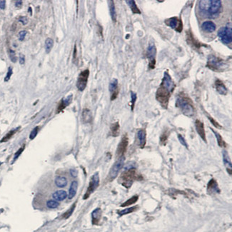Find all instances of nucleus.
<instances>
[{"mask_svg":"<svg viewBox=\"0 0 232 232\" xmlns=\"http://www.w3.org/2000/svg\"><path fill=\"white\" fill-rule=\"evenodd\" d=\"M199 9L204 17L216 18L222 12V2L220 0H202L199 1Z\"/></svg>","mask_w":232,"mask_h":232,"instance_id":"2","label":"nucleus"},{"mask_svg":"<svg viewBox=\"0 0 232 232\" xmlns=\"http://www.w3.org/2000/svg\"><path fill=\"white\" fill-rule=\"evenodd\" d=\"M19 128L20 127H17V128L14 129H12V130L9 131L8 133H7V134L4 136V137L0 140V142L2 143V142H6V141H9V140L10 139L12 138V136H13L14 135L17 133V131L19 129Z\"/></svg>","mask_w":232,"mask_h":232,"instance_id":"29","label":"nucleus"},{"mask_svg":"<svg viewBox=\"0 0 232 232\" xmlns=\"http://www.w3.org/2000/svg\"><path fill=\"white\" fill-rule=\"evenodd\" d=\"M92 119V114L91 112L88 109H84L82 111V121L84 123H90Z\"/></svg>","mask_w":232,"mask_h":232,"instance_id":"27","label":"nucleus"},{"mask_svg":"<svg viewBox=\"0 0 232 232\" xmlns=\"http://www.w3.org/2000/svg\"><path fill=\"white\" fill-rule=\"evenodd\" d=\"M141 179H142V177L141 175H139L136 172V169L133 168V169L124 171L121 174L120 178H119V182L124 187L127 188V189H129L133 184L134 181H140Z\"/></svg>","mask_w":232,"mask_h":232,"instance_id":"4","label":"nucleus"},{"mask_svg":"<svg viewBox=\"0 0 232 232\" xmlns=\"http://www.w3.org/2000/svg\"><path fill=\"white\" fill-rule=\"evenodd\" d=\"M78 189V182L77 181H73L70 185V188L69 190V194H68V199H72L75 197L76 194Z\"/></svg>","mask_w":232,"mask_h":232,"instance_id":"22","label":"nucleus"},{"mask_svg":"<svg viewBox=\"0 0 232 232\" xmlns=\"http://www.w3.org/2000/svg\"><path fill=\"white\" fill-rule=\"evenodd\" d=\"M53 46H54V40L51 38L46 39V41H45V44H44L46 53L49 54V53L51 52V50H52Z\"/></svg>","mask_w":232,"mask_h":232,"instance_id":"31","label":"nucleus"},{"mask_svg":"<svg viewBox=\"0 0 232 232\" xmlns=\"http://www.w3.org/2000/svg\"><path fill=\"white\" fill-rule=\"evenodd\" d=\"M128 144H129V139L128 136H127V134L124 135L122 138H121V140L119 142V145L117 146V149H116V156L117 158H119V157H123L124 156V154L126 153L127 150V147H128Z\"/></svg>","mask_w":232,"mask_h":232,"instance_id":"13","label":"nucleus"},{"mask_svg":"<svg viewBox=\"0 0 232 232\" xmlns=\"http://www.w3.org/2000/svg\"><path fill=\"white\" fill-rule=\"evenodd\" d=\"M178 139H179V142L182 144V145H183L184 146H185L186 149H189V146H188L187 142H186V141L185 140V139L181 135L178 134Z\"/></svg>","mask_w":232,"mask_h":232,"instance_id":"41","label":"nucleus"},{"mask_svg":"<svg viewBox=\"0 0 232 232\" xmlns=\"http://www.w3.org/2000/svg\"><path fill=\"white\" fill-rule=\"evenodd\" d=\"M9 57H10V60L12 62H16L17 60L15 52V51L12 50V49H9Z\"/></svg>","mask_w":232,"mask_h":232,"instance_id":"43","label":"nucleus"},{"mask_svg":"<svg viewBox=\"0 0 232 232\" xmlns=\"http://www.w3.org/2000/svg\"><path fill=\"white\" fill-rule=\"evenodd\" d=\"M92 216V223L93 224H97L100 221L102 217V210L101 208H96L91 214Z\"/></svg>","mask_w":232,"mask_h":232,"instance_id":"26","label":"nucleus"},{"mask_svg":"<svg viewBox=\"0 0 232 232\" xmlns=\"http://www.w3.org/2000/svg\"><path fill=\"white\" fill-rule=\"evenodd\" d=\"M26 35V31H21V32L19 33V39L20 40V41H23V40L24 39V38H25V36Z\"/></svg>","mask_w":232,"mask_h":232,"instance_id":"45","label":"nucleus"},{"mask_svg":"<svg viewBox=\"0 0 232 232\" xmlns=\"http://www.w3.org/2000/svg\"><path fill=\"white\" fill-rule=\"evenodd\" d=\"M131 98H132V105H131V107H132V110H133L134 107L135 102H136V99H137V96H136V93L131 91Z\"/></svg>","mask_w":232,"mask_h":232,"instance_id":"39","label":"nucleus"},{"mask_svg":"<svg viewBox=\"0 0 232 232\" xmlns=\"http://www.w3.org/2000/svg\"><path fill=\"white\" fill-rule=\"evenodd\" d=\"M202 28L204 32H207V33H211L216 30V26L213 21H206L202 24Z\"/></svg>","mask_w":232,"mask_h":232,"instance_id":"18","label":"nucleus"},{"mask_svg":"<svg viewBox=\"0 0 232 232\" xmlns=\"http://www.w3.org/2000/svg\"><path fill=\"white\" fill-rule=\"evenodd\" d=\"M137 137L139 141V146L141 149L145 147L146 143V134L145 129H140L137 132Z\"/></svg>","mask_w":232,"mask_h":232,"instance_id":"17","label":"nucleus"},{"mask_svg":"<svg viewBox=\"0 0 232 232\" xmlns=\"http://www.w3.org/2000/svg\"><path fill=\"white\" fill-rule=\"evenodd\" d=\"M99 185V173L96 172L94 175L91 177L90 179L89 184L88 188L86 191V194L84 196V199H87V198L89 197V196L92 194L93 192L98 188Z\"/></svg>","mask_w":232,"mask_h":232,"instance_id":"9","label":"nucleus"},{"mask_svg":"<svg viewBox=\"0 0 232 232\" xmlns=\"http://www.w3.org/2000/svg\"><path fill=\"white\" fill-rule=\"evenodd\" d=\"M39 127H36L33 129H32V131L31 132V133H30V135H29V139H30L31 140H33L37 136V134H38V132H39Z\"/></svg>","mask_w":232,"mask_h":232,"instance_id":"38","label":"nucleus"},{"mask_svg":"<svg viewBox=\"0 0 232 232\" xmlns=\"http://www.w3.org/2000/svg\"><path fill=\"white\" fill-rule=\"evenodd\" d=\"M25 63V57H24V55L23 54H20L19 56V64H24Z\"/></svg>","mask_w":232,"mask_h":232,"instance_id":"47","label":"nucleus"},{"mask_svg":"<svg viewBox=\"0 0 232 232\" xmlns=\"http://www.w3.org/2000/svg\"><path fill=\"white\" fill-rule=\"evenodd\" d=\"M136 209H137V206L130 207V208H126V209L119 211V214L120 215V216H123V215H125V214H130V213L134 212V211H136Z\"/></svg>","mask_w":232,"mask_h":232,"instance_id":"35","label":"nucleus"},{"mask_svg":"<svg viewBox=\"0 0 232 232\" xmlns=\"http://www.w3.org/2000/svg\"><path fill=\"white\" fill-rule=\"evenodd\" d=\"M175 83L173 81L168 71H164L162 80L156 92V99L163 108L167 109L169 99L173 91L175 89Z\"/></svg>","mask_w":232,"mask_h":232,"instance_id":"1","label":"nucleus"},{"mask_svg":"<svg viewBox=\"0 0 232 232\" xmlns=\"http://www.w3.org/2000/svg\"><path fill=\"white\" fill-rule=\"evenodd\" d=\"M75 206H76L75 204H73V206H71V208H70L69 209L66 211V212H65L64 214L62 215V218H63V219H68V218H69V216L72 214L73 211H74V208H75Z\"/></svg>","mask_w":232,"mask_h":232,"instance_id":"37","label":"nucleus"},{"mask_svg":"<svg viewBox=\"0 0 232 232\" xmlns=\"http://www.w3.org/2000/svg\"><path fill=\"white\" fill-rule=\"evenodd\" d=\"M208 120L211 121V124H212L213 125H214V127H216V128H217V129H222V126H221L220 124H219V123L217 122V121L215 120V119H213L212 117H211V116H208Z\"/></svg>","mask_w":232,"mask_h":232,"instance_id":"42","label":"nucleus"},{"mask_svg":"<svg viewBox=\"0 0 232 232\" xmlns=\"http://www.w3.org/2000/svg\"><path fill=\"white\" fill-rule=\"evenodd\" d=\"M110 132H111V135L114 137H116L119 135L120 134V125L118 121L116 122L113 123L110 127Z\"/></svg>","mask_w":232,"mask_h":232,"instance_id":"24","label":"nucleus"},{"mask_svg":"<svg viewBox=\"0 0 232 232\" xmlns=\"http://www.w3.org/2000/svg\"><path fill=\"white\" fill-rule=\"evenodd\" d=\"M138 199H139L138 196H134V197H132V198H130V199H128L127 202H125L124 203H123L121 205V206L125 207V206H130V205L134 204H135L136 202H137Z\"/></svg>","mask_w":232,"mask_h":232,"instance_id":"33","label":"nucleus"},{"mask_svg":"<svg viewBox=\"0 0 232 232\" xmlns=\"http://www.w3.org/2000/svg\"><path fill=\"white\" fill-rule=\"evenodd\" d=\"M211 130L212 131V132L214 134L215 136H216V140H217L218 145L220 146V147H225V146H226V143H225V141H224V139H223V138H222V136L220 135V134H219V132H216V131L214 130V129H211Z\"/></svg>","mask_w":232,"mask_h":232,"instance_id":"30","label":"nucleus"},{"mask_svg":"<svg viewBox=\"0 0 232 232\" xmlns=\"http://www.w3.org/2000/svg\"><path fill=\"white\" fill-rule=\"evenodd\" d=\"M124 161H125V157H124V156H123V157H119L117 161L114 163L108 174L109 181H112L117 177L119 172L124 166Z\"/></svg>","mask_w":232,"mask_h":232,"instance_id":"6","label":"nucleus"},{"mask_svg":"<svg viewBox=\"0 0 232 232\" xmlns=\"http://www.w3.org/2000/svg\"><path fill=\"white\" fill-rule=\"evenodd\" d=\"M218 37L222 43L225 44H231L232 42V30L231 27L223 26L218 31Z\"/></svg>","mask_w":232,"mask_h":232,"instance_id":"7","label":"nucleus"},{"mask_svg":"<svg viewBox=\"0 0 232 232\" xmlns=\"http://www.w3.org/2000/svg\"><path fill=\"white\" fill-rule=\"evenodd\" d=\"M168 136H169V133L168 132H164L160 136V144L162 146H164L166 144V142H167V139H168Z\"/></svg>","mask_w":232,"mask_h":232,"instance_id":"34","label":"nucleus"},{"mask_svg":"<svg viewBox=\"0 0 232 232\" xmlns=\"http://www.w3.org/2000/svg\"><path fill=\"white\" fill-rule=\"evenodd\" d=\"M24 148H25V146H24V145L23 146H21V147L20 148V149H19V150L17 151V152L16 153H15V157H14L13 162H14V161H16V160L17 159L19 158V156L21 154V153H22V152H23V151L24 150Z\"/></svg>","mask_w":232,"mask_h":232,"instance_id":"40","label":"nucleus"},{"mask_svg":"<svg viewBox=\"0 0 232 232\" xmlns=\"http://www.w3.org/2000/svg\"><path fill=\"white\" fill-rule=\"evenodd\" d=\"M6 7V1L4 0H2V1H0V9H4Z\"/></svg>","mask_w":232,"mask_h":232,"instance_id":"49","label":"nucleus"},{"mask_svg":"<svg viewBox=\"0 0 232 232\" xmlns=\"http://www.w3.org/2000/svg\"><path fill=\"white\" fill-rule=\"evenodd\" d=\"M21 6H22V1L19 0V1H15V7H17V8H20Z\"/></svg>","mask_w":232,"mask_h":232,"instance_id":"50","label":"nucleus"},{"mask_svg":"<svg viewBox=\"0 0 232 232\" xmlns=\"http://www.w3.org/2000/svg\"><path fill=\"white\" fill-rule=\"evenodd\" d=\"M206 66L216 72H222L228 66L225 61L213 54H210L207 59Z\"/></svg>","mask_w":232,"mask_h":232,"instance_id":"5","label":"nucleus"},{"mask_svg":"<svg viewBox=\"0 0 232 232\" xmlns=\"http://www.w3.org/2000/svg\"><path fill=\"white\" fill-rule=\"evenodd\" d=\"M54 183H55L56 186L59 188H63L67 185L68 181L67 179L65 177H62V176H57L56 177L55 179H54Z\"/></svg>","mask_w":232,"mask_h":232,"instance_id":"23","label":"nucleus"},{"mask_svg":"<svg viewBox=\"0 0 232 232\" xmlns=\"http://www.w3.org/2000/svg\"><path fill=\"white\" fill-rule=\"evenodd\" d=\"M19 21H20L23 25H26L28 23V19L26 17H21L19 19Z\"/></svg>","mask_w":232,"mask_h":232,"instance_id":"46","label":"nucleus"},{"mask_svg":"<svg viewBox=\"0 0 232 232\" xmlns=\"http://www.w3.org/2000/svg\"><path fill=\"white\" fill-rule=\"evenodd\" d=\"M195 128L196 130H197L198 134L200 136V137L202 138V139L203 140L204 142L206 143V132H205L204 123L202 122V121H201L200 120H199V119H197L195 121Z\"/></svg>","mask_w":232,"mask_h":232,"instance_id":"14","label":"nucleus"},{"mask_svg":"<svg viewBox=\"0 0 232 232\" xmlns=\"http://www.w3.org/2000/svg\"><path fill=\"white\" fill-rule=\"evenodd\" d=\"M109 89L110 93L114 92L116 90H119V87H118V80L116 79H113L110 82L109 86Z\"/></svg>","mask_w":232,"mask_h":232,"instance_id":"32","label":"nucleus"},{"mask_svg":"<svg viewBox=\"0 0 232 232\" xmlns=\"http://www.w3.org/2000/svg\"><path fill=\"white\" fill-rule=\"evenodd\" d=\"M176 106L180 109L182 113L187 116H194L195 109L193 105L192 101L184 93H181L176 101Z\"/></svg>","mask_w":232,"mask_h":232,"instance_id":"3","label":"nucleus"},{"mask_svg":"<svg viewBox=\"0 0 232 232\" xmlns=\"http://www.w3.org/2000/svg\"><path fill=\"white\" fill-rule=\"evenodd\" d=\"M0 165H1V163H0Z\"/></svg>","mask_w":232,"mask_h":232,"instance_id":"51","label":"nucleus"},{"mask_svg":"<svg viewBox=\"0 0 232 232\" xmlns=\"http://www.w3.org/2000/svg\"><path fill=\"white\" fill-rule=\"evenodd\" d=\"M186 41L188 44L190 45L193 49H195L196 50L201 49V48L203 47V46H206V47L207 46L206 44L199 42V40L194 37V35H193L191 29H189V30H187L186 32Z\"/></svg>","mask_w":232,"mask_h":232,"instance_id":"8","label":"nucleus"},{"mask_svg":"<svg viewBox=\"0 0 232 232\" xmlns=\"http://www.w3.org/2000/svg\"><path fill=\"white\" fill-rule=\"evenodd\" d=\"M70 174L72 177H77L78 175V172L76 169H71L70 170Z\"/></svg>","mask_w":232,"mask_h":232,"instance_id":"48","label":"nucleus"},{"mask_svg":"<svg viewBox=\"0 0 232 232\" xmlns=\"http://www.w3.org/2000/svg\"><path fill=\"white\" fill-rule=\"evenodd\" d=\"M146 57L149 60V68L150 69H154L156 66V54H157V49L154 44H151L146 51Z\"/></svg>","mask_w":232,"mask_h":232,"instance_id":"11","label":"nucleus"},{"mask_svg":"<svg viewBox=\"0 0 232 232\" xmlns=\"http://www.w3.org/2000/svg\"><path fill=\"white\" fill-rule=\"evenodd\" d=\"M67 197L68 194L64 190H58V191H56L55 192L52 194L53 199L54 200L57 201V202H61V201L64 200Z\"/></svg>","mask_w":232,"mask_h":232,"instance_id":"19","label":"nucleus"},{"mask_svg":"<svg viewBox=\"0 0 232 232\" xmlns=\"http://www.w3.org/2000/svg\"><path fill=\"white\" fill-rule=\"evenodd\" d=\"M207 191L210 194L214 192H219V186H218L217 181L214 179L210 180L209 182H208V186H207Z\"/></svg>","mask_w":232,"mask_h":232,"instance_id":"21","label":"nucleus"},{"mask_svg":"<svg viewBox=\"0 0 232 232\" xmlns=\"http://www.w3.org/2000/svg\"><path fill=\"white\" fill-rule=\"evenodd\" d=\"M72 99H73L72 94H70L69 96H66V97L62 99V100H61L60 103L59 104L58 107H57V113H60V112L62 111L66 107H68V106L71 103V102H72Z\"/></svg>","mask_w":232,"mask_h":232,"instance_id":"15","label":"nucleus"},{"mask_svg":"<svg viewBox=\"0 0 232 232\" xmlns=\"http://www.w3.org/2000/svg\"><path fill=\"white\" fill-rule=\"evenodd\" d=\"M12 74H13V71H12V67H9L8 71H7V75H6L5 78H4V82H8L9 79H10L11 77H12Z\"/></svg>","mask_w":232,"mask_h":232,"instance_id":"44","label":"nucleus"},{"mask_svg":"<svg viewBox=\"0 0 232 232\" xmlns=\"http://www.w3.org/2000/svg\"><path fill=\"white\" fill-rule=\"evenodd\" d=\"M109 12H110V15H111V18L112 19V21L114 22H116V17H117V15H116V8H115V4L114 1H109Z\"/></svg>","mask_w":232,"mask_h":232,"instance_id":"25","label":"nucleus"},{"mask_svg":"<svg viewBox=\"0 0 232 232\" xmlns=\"http://www.w3.org/2000/svg\"><path fill=\"white\" fill-rule=\"evenodd\" d=\"M165 24L179 33H181L183 30V22L180 18L177 17H174L166 19L165 20Z\"/></svg>","mask_w":232,"mask_h":232,"instance_id":"10","label":"nucleus"},{"mask_svg":"<svg viewBox=\"0 0 232 232\" xmlns=\"http://www.w3.org/2000/svg\"><path fill=\"white\" fill-rule=\"evenodd\" d=\"M89 76V70L85 69L79 74L77 82V87L81 91H83L86 89L88 78Z\"/></svg>","mask_w":232,"mask_h":232,"instance_id":"12","label":"nucleus"},{"mask_svg":"<svg viewBox=\"0 0 232 232\" xmlns=\"http://www.w3.org/2000/svg\"><path fill=\"white\" fill-rule=\"evenodd\" d=\"M215 87L217 92L221 95H226L228 94V89L226 87L224 82L220 79H216L215 81Z\"/></svg>","mask_w":232,"mask_h":232,"instance_id":"16","label":"nucleus"},{"mask_svg":"<svg viewBox=\"0 0 232 232\" xmlns=\"http://www.w3.org/2000/svg\"><path fill=\"white\" fill-rule=\"evenodd\" d=\"M223 161L227 171H228V172H229L230 175H231V161L226 151H223Z\"/></svg>","mask_w":232,"mask_h":232,"instance_id":"20","label":"nucleus"},{"mask_svg":"<svg viewBox=\"0 0 232 232\" xmlns=\"http://www.w3.org/2000/svg\"><path fill=\"white\" fill-rule=\"evenodd\" d=\"M126 3L128 4V6L130 7L131 10L132 12H133V14H138V15H140L141 14V11L139 10V7L136 5V2H135L134 0H127L126 1Z\"/></svg>","mask_w":232,"mask_h":232,"instance_id":"28","label":"nucleus"},{"mask_svg":"<svg viewBox=\"0 0 232 232\" xmlns=\"http://www.w3.org/2000/svg\"><path fill=\"white\" fill-rule=\"evenodd\" d=\"M46 206L49 208H56L60 206V203L56 200H49L46 202Z\"/></svg>","mask_w":232,"mask_h":232,"instance_id":"36","label":"nucleus"}]
</instances>
